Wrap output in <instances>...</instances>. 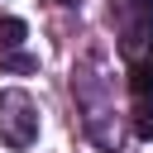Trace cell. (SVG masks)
Wrapping results in <instances>:
<instances>
[{"label": "cell", "instance_id": "6da1fadb", "mask_svg": "<svg viewBox=\"0 0 153 153\" xmlns=\"http://www.w3.org/2000/svg\"><path fill=\"white\" fill-rule=\"evenodd\" d=\"M0 143L14 153L38 143V105L29 91H0Z\"/></svg>", "mask_w": 153, "mask_h": 153}, {"label": "cell", "instance_id": "7a4b0ae2", "mask_svg": "<svg viewBox=\"0 0 153 153\" xmlns=\"http://www.w3.org/2000/svg\"><path fill=\"white\" fill-rule=\"evenodd\" d=\"M29 38L24 19H0V53H19V43Z\"/></svg>", "mask_w": 153, "mask_h": 153}, {"label": "cell", "instance_id": "3957f363", "mask_svg": "<svg viewBox=\"0 0 153 153\" xmlns=\"http://www.w3.org/2000/svg\"><path fill=\"white\" fill-rule=\"evenodd\" d=\"M5 72H38L33 53H5Z\"/></svg>", "mask_w": 153, "mask_h": 153}, {"label": "cell", "instance_id": "277c9868", "mask_svg": "<svg viewBox=\"0 0 153 153\" xmlns=\"http://www.w3.org/2000/svg\"><path fill=\"white\" fill-rule=\"evenodd\" d=\"M129 86H134V96H153V67H134Z\"/></svg>", "mask_w": 153, "mask_h": 153}, {"label": "cell", "instance_id": "5b68a950", "mask_svg": "<svg viewBox=\"0 0 153 153\" xmlns=\"http://www.w3.org/2000/svg\"><path fill=\"white\" fill-rule=\"evenodd\" d=\"M134 134L139 139H153V105H139L134 110Z\"/></svg>", "mask_w": 153, "mask_h": 153}, {"label": "cell", "instance_id": "8992f818", "mask_svg": "<svg viewBox=\"0 0 153 153\" xmlns=\"http://www.w3.org/2000/svg\"><path fill=\"white\" fill-rule=\"evenodd\" d=\"M148 67H153V48H148Z\"/></svg>", "mask_w": 153, "mask_h": 153}]
</instances>
